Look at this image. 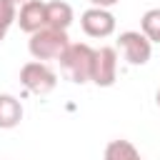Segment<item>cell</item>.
<instances>
[{"label": "cell", "instance_id": "1", "mask_svg": "<svg viewBox=\"0 0 160 160\" xmlns=\"http://www.w3.org/2000/svg\"><path fill=\"white\" fill-rule=\"evenodd\" d=\"M92 58H95V48H90L88 42H70L65 52L58 58L60 72L70 82L85 85L90 82V75H92Z\"/></svg>", "mask_w": 160, "mask_h": 160}, {"label": "cell", "instance_id": "2", "mask_svg": "<svg viewBox=\"0 0 160 160\" xmlns=\"http://www.w3.org/2000/svg\"><path fill=\"white\" fill-rule=\"evenodd\" d=\"M70 45L68 30H55V28H40L38 32L30 35L28 40V50L35 60L45 62V60H58L65 48Z\"/></svg>", "mask_w": 160, "mask_h": 160}, {"label": "cell", "instance_id": "3", "mask_svg": "<svg viewBox=\"0 0 160 160\" xmlns=\"http://www.w3.org/2000/svg\"><path fill=\"white\" fill-rule=\"evenodd\" d=\"M20 82L28 92L32 95H48L55 90L58 85V75L55 70L48 65V62H40V60H30L20 68Z\"/></svg>", "mask_w": 160, "mask_h": 160}, {"label": "cell", "instance_id": "4", "mask_svg": "<svg viewBox=\"0 0 160 160\" xmlns=\"http://www.w3.org/2000/svg\"><path fill=\"white\" fill-rule=\"evenodd\" d=\"M118 48L122 50V58L132 68L145 65L150 60V55H152V42L140 30H125V32H120L118 35Z\"/></svg>", "mask_w": 160, "mask_h": 160}, {"label": "cell", "instance_id": "5", "mask_svg": "<svg viewBox=\"0 0 160 160\" xmlns=\"http://www.w3.org/2000/svg\"><path fill=\"white\" fill-rule=\"evenodd\" d=\"M118 80V50L112 45H100L92 58V75L90 82L98 88H110Z\"/></svg>", "mask_w": 160, "mask_h": 160}, {"label": "cell", "instance_id": "6", "mask_svg": "<svg viewBox=\"0 0 160 160\" xmlns=\"http://www.w3.org/2000/svg\"><path fill=\"white\" fill-rule=\"evenodd\" d=\"M115 15L105 8H88L80 15V28L88 38H110L115 32Z\"/></svg>", "mask_w": 160, "mask_h": 160}, {"label": "cell", "instance_id": "7", "mask_svg": "<svg viewBox=\"0 0 160 160\" xmlns=\"http://www.w3.org/2000/svg\"><path fill=\"white\" fill-rule=\"evenodd\" d=\"M15 22L28 35L38 32L40 28H45V2L42 0H28V2H22L20 10H18Z\"/></svg>", "mask_w": 160, "mask_h": 160}, {"label": "cell", "instance_id": "8", "mask_svg": "<svg viewBox=\"0 0 160 160\" xmlns=\"http://www.w3.org/2000/svg\"><path fill=\"white\" fill-rule=\"evenodd\" d=\"M72 25V8L65 0H50L45 2V28L68 30Z\"/></svg>", "mask_w": 160, "mask_h": 160}, {"label": "cell", "instance_id": "9", "mask_svg": "<svg viewBox=\"0 0 160 160\" xmlns=\"http://www.w3.org/2000/svg\"><path fill=\"white\" fill-rule=\"evenodd\" d=\"M22 120V105L15 95L10 92H0V130H10L18 128Z\"/></svg>", "mask_w": 160, "mask_h": 160}, {"label": "cell", "instance_id": "10", "mask_svg": "<svg viewBox=\"0 0 160 160\" xmlns=\"http://www.w3.org/2000/svg\"><path fill=\"white\" fill-rule=\"evenodd\" d=\"M105 160H142L140 150L130 140H110L105 145Z\"/></svg>", "mask_w": 160, "mask_h": 160}, {"label": "cell", "instance_id": "11", "mask_svg": "<svg viewBox=\"0 0 160 160\" xmlns=\"http://www.w3.org/2000/svg\"><path fill=\"white\" fill-rule=\"evenodd\" d=\"M140 32L150 40L160 45V8H150L142 12L140 18Z\"/></svg>", "mask_w": 160, "mask_h": 160}, {"label": "cell", "instance_id": "12", "mask_svg": "<svg viewBox=\"0 0 160 160\" xmlns=\"http://www.w3.org/2000/svg\"><path fill=\"white\" fill-rule=\"evenodd\" d=\"M18 18V5H12L10 0H0V28H10Z\"/></svg>", "mask_w": 160, "mask_h": 160}, {"label": "cell", "instance_id": "13", "mask_svg": "<svg viewBox=\"0 0 160 160\" xmlns=\"http://www.w3.org/2000/svg\"><path fill=\"white\" fill-rule=\"evenodd\" d=\"M92 8H105V10H110L115 2H120V0H88Z\"/></svg>", "mask_w": 160, "mask_h": 160}, {"label": "cell", "instance_id": "14", "mask_svg": "<svg viewBox=\"0 0 160 160\" xmlns=\"http://www.w3.org/2000/svg\"><path fill=\"white\" fill-rule=\"evenodd\" d=\"M5 32H8V30H5V28H0V42L5 40Z\"/></svg>", "mask_w": 160, "mask_h": 160}, {"label": "cell", "instance_id": "15", "mask_svg": "<svg viewBox=\"0 0 160 160\" xmlns=\"http://www.w3.org/2000/svg\"><path fill=\"white\" fill-rule=\"evenodd\" d=\"M155 102H158V108H160V88H158V92H155Z\"/></svg>", "mask_w": 160, "mask_h": 160}, {"label": "cell", "instance_id": "16", "mask_svg": "<svg viewBox=\"0 0 160 160\" xmlns=\"http://www.w3.org/2000/svg\"><path fill=\"white\" fill-rule=\"evenodd\" d=\"M12 5H22V2H28V0H10Z\"/></svg>", "mask_w": 160, "mask_h": 160}]
</instances>
